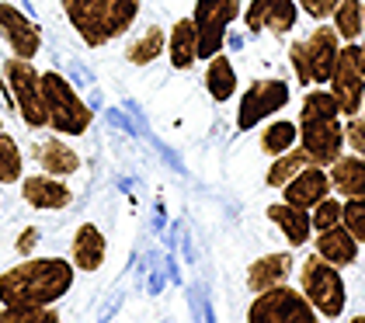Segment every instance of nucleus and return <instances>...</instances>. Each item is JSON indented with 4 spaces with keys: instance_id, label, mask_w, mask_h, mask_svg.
<instances>
[{
    "instance_id": "f3484780",
    "label": "nucleus",
    "mask_w": 365,
    "mask_h": 323,
    "mask_svg": "<svg viewBox=\"0 0 365 323\" xmlns=\"http://www.w3.org/2000/svg\"><path fill=\"white\" fill-rule=\"evenodd\" d=\"M105 257H108V240H105V233H101L94 222H81L77 233H73V247H70L73 268L91 275V271H98L105 265Z\"/></svg>"
},
{
    "instance_id": "0eeeda50",
    "label": "nucleus",
    "mask_w": 365,
    "mask_h": 323,
    "mask_svg": "<svg viewBox=\"0 0 365 323\" xmlns=\"http://www.w3.org/2000/svg\"><path fill=\"white\" fill-rule=\"evenodd\" d=\"M240 0H195L192 11V25H195V42H198V59H212L223 53L226 31L240 18Z\"/></svg>"
},
{
    "instance_id": "c85d7f7f",
    "label": "nucleus",
    "mask_w": 365,
    "mask_h": 323,
    "mask_svg": "<svg viewBox=\"0 0 365 323\" xmlns=\"http://www.w3.org/2000/svg\"><path fill=\"white\" fill-rule=\"evenodd\" d=\"M25 178V157L14 135L0 129V185H18Z\"/></svg>"
},
{
    "instance_id": "f8f14e48",
    "label": "nucleus",
    "mask_w": 365,
    "mask_h": 323,
    "mask_svg": "<svg viewBox=\"0 0 365 323\" xmlns=\"http://www.w3.org/2000/svg\"><path fill=\"white\" fill-rule=\"evenodd\" d=\"M0 39L18 59H35L42 49V28L25 11H18L14 4H4V0H0Z\"/></svg>"
},
{
    "instance_id": "c756f323",
    "label": "nucleus",
    "mask_w": 365,
    "mask_h": 323,
    "mask_svg": "<svg viewBox=\"0 0 365 323\" xmlns=\"http://www.w3.org/2000/svg\"><path fill=\"white\" fill-rule=\"evenodd\" d=\"M56 306H0V323H56Z\"/></svg>"
},
{
    "instance_id": "72a5a7b5",
    "label": "nucleus",
    "mask_w": 365,
    "mask_h": 323,
    "mask_svg": "<svg viewBox=\"0 0 365 323\" xmlns=\"http://www.w3.org/2000/svg\"><path fill=\"white\" fill-rule=\"evenodd\" d=\"M289 63H292L296 81L303 83V87H313V73H309V59H307V49H303V39L289 46Z\"/></svg>"
},
{
    "instance_id": "473e14b6",
    "label": "nucleus",
    "mask_w": 365,
    "mask_h": 323,
    "mask_svg": "<svg viewBox=\"0 0 365 323\" xmlns=\"http://www.w3.org/2000/svg\"><path fill=\"white\" fill-rule=\"evenodd\" d=\"M344 146H351V153L365 157V115H348L344 118Z\"/></svg>"
},
{
    "instance_id": "4be33fe9",
    "label": "nucleus",
    "mask_w": 365,
    "mask_h": 323,
    "mask_svg": "<svg viewBox=\"0 0 365 323\" xmlns=\"http://www.w3.org/2000/svg\"><path fill=\"white\" fill-rule=\"evenodd\" d=\"M168 59L174 70H188L198 63V42H195V25L192 18L174 21L168 31Z\"/></svg>"
},
{
    "instance_id": "9d476101",
    "label": "nucleus",
    "mask_w": 365,
    "mask_h": 323,
    "mask_svg": "<svg viewBox=\"0 0 365 323\" xmlns=\"http://www.w3.org/2000/svg\"><path fill=\"white\" fill-rule=\"evenodd\" d=\"M299 125V146L309 153V163L331 167L344 153V122L324 118V122H296Z\"/></svg>"
},
{
    "instance_id": "aec40b11",
    "label": "nucleus",
    "mask_w": 365,
    "mask_h": 323,
    "mask_svg": "<svg viewBox=\"0 0 365 323\" xmlns=\"http://www.w3.org/2000/svg\"><path fill=\"white\" fill-rule=\"evenodd\" d=\"M35 160L46 174H56V178H70L81 170V153L73 146L63 143V135H49L35 146Z\"/></svg>"
},
{
    "instance_id": "f704fd0d",
    "label": "nucleus",
    "mask_w": 365,
    "mask_h": 323,
    "mask_svg": "<svg viewBox=\"0 0 365 323\" xmlns=\"http://www.w3.org/2000/svg\"><path fill=\"white\" fill-rule=\"evenodd\" d=\"M296 4H299V11H307L313 21H324V18L334 14V7L341 0H296Z\"/></svg>"
},
{
    "instance_id": "393cba45",
    "label": "nucleus",
    "mask_w": 365,
    "mask_h": 323,
    "mask_svg": "<svg viewBox=\"0 0 365 323\" xmlns=\"http://www.w3.org/2000/svg\"><path fill=\"white\" fill-rule=\"evenodd\" d=\"M299 143V125L289 122V118H272L264 129H261V150L268 157H279L285 150H292Z\"/></svg>"
},
{
    "instance_id": "58836bf2",
    "label": "nucleus",
    "mask_w": 365,
    "mask_h": 323,
    "mask_svg": "<svg viewBox=\"0 0 365 323\" xmlns=\"http://www.w3.org/2000/svg\"><path fill=\"white\" fill-rule=\"evenodd\" d=\"M0 129H4V118H0Z\"/></svg>"
},
{
    "instance_id": "6ab92c4d",
    "label": "nucleus",
    "mask_w": 365,
    "mask_h": 323,
    "mask_svg": "<svg viewBox=\"0 0 365 323\" xmlns=\"http://www.w3.org/2000/svg\"><path fill=\"white\" fill-rule=\"evenodd\" d=\"M264 215L285 233L289 247H303L313 237V222H309V209H299V205H289V202H272Z\"/></svg>"
},
{
    "instance_id": "f257e3e1",
    "label": "nucleus",
    "mask_w": 365,
    "mask_h": 323,
    "mask_svg": "<svg viewBox=\"0 0 365 323\" xmlns=\"http://www.w3.org/2000/svg\"><path fill=\"white\" fill-rule=\"evenodd\" d=\"M73 278L77 268L66 257H25L0 275V306H56Z\"/></svg>"
},
{
    "instance_id": "2eb2a0df",
    "label": "nucleus",
    "mask_w": 365,
    "mask_h": 323,
    "mask_svg": "<svg viewBox=\"0 0 365 323\" xmlns=\"http://www.w3.org/2000/svg\"><path fill=\"white\" fill-rule=\"evenodd\" d=\"M331 174H327V167H317V163H307L292 181H285L282 185V202H289V205H299V209H313L320 198H327L331 195Z\"/></svg>"
},
{
    "instance_id": "dca6fc26",
    "label": "nucleus",
    "mask_w": 365,
    "mask_h": 323,
    "mask_svg": "<svg viewBox=\"0 0 365 323\" xmlns=\"http://www.w3.org/2000/svg\"><path fill=\"white\" fill-rule=\"evenodd\" d=\"M359 247L362 243L348 233L344 222H337L331 230H320L317 240H313V254H320L324 261H331L334 268H351L359 261Z\"/></svg>"
},
{
    "instance_id": "c9c22d12",
    "label": "nucleus",
    "mask_w": 365,
    "mask_h": 323,
    "mask_svg": "<svg viewBox=\"0 0 365 323\" xmlns=\"http://www.w3.org/2000/svg\"><path fill=\"white\" fill-rule=\"evenodd\" d=\"M35 243H38V230H35V226H25L14 247H18V254H21V257H29L31 250H35Z\"/></svg>"
},
{
    "instance_id": "6e6552de",
    "label": "nucleus",
    "mask_w": 365,
    "mask_h": 323,
    "mask_svg": "<svg viewBox=\"0 0 365 323\" xmlns=\"http://www.w3.org/2000/svg\"><path fill=\"white\" fill-rule=\"evenodd\" d=\"M285 105H289V81H279V77L254 81L251 87L244 91L240 108H237V129H240V133L257 129L261 122L275 118Z\"/></svg>"
},
{
    "instance_id": "4468645a",
    "label": "nucleus",
    "mask_w": 365,
    "mask_h": 323,
    "mask_svg": "<svg viewBox=\"0 0 365 323\" xmlns=\"http://www.w3.org/2000/svg\"><path fill=\"white\" fill-rule=\"evenodd\" d=\"M21 198H25V205L38 209V212H59V209H66L73 202V191H70V185L63 178L42 170V174L21 178Z\"/></svg>"
},
{
    "instance_id": "39448f33",
    "label": "nucleus",
    "mask_w": 365,
    "mask_h": 323,
    "mask_svg": "<svg viewBox=\"0 0 365 323\" xmlns=\"http://www.w3.org/2000/svg\"><path fill=\"white\" fill-rule=\"evenodd\" d=\"M4 81L11 87V101L18 108L21 122H25L29 129H49L46 98H42V70H35L31 59L7 56V59H4Z\"/></svg>"
},
{
    "instance_id": "cd10ccee",
    "label": "nucleus",
    "mask_w": 365,
    "mask_h": 323,
    "mask_svg": "<svg viewBox=\"0 0 365 323\" xmlns=\"http://www.w3.org/2000/svg\"><path fill=\"white\" fill-rule=\"evenodd\" d=\"M324 118H341V105L331 94V87H313L303 98L299 108V122H324Z\"/></svg>"
},
{
    "instance_id": "f03ea898",
    "label": "nucleus",
    "mask_w": 365,
    "mask_h": 323,
    "mask_svg": "<svg viewBox=\"0 0 365 323\" xmlns=\"http://www.w3.org/2000/svg\"><path fill=\"white\" fill-rule=\"evenodd\" d=\"M70 28L91 49L122 39L140 18L143 0H59Z\"/></svg>"
},
{
    "instance_id": "423d86ee",
    "label": "nucleus",
    "mask_w": 365,
    "mask_h": 323,
    "mask_svg": "<svg viewBox=\"0 0 365 323\" xmlns=\"http://www.w3.org/2000/svg\"><path fill=\"white\" fill-rule=\"evenodd\" d=\"M320 313L303 296V289H292L289 282L272 285L264 292H254L247 306V323H317Z\"/></svg>"
},
{
    "instance_id": "ddd939ff",
    "label": "nucleus",
    "mask_w": 365,
    "mask_h": 323,
    "mask_svg": "<svg viewBox=\"0 0 365 323\" xmlns=\"http://www.w3.org/2000/svg\"><path fill=\"white\" fill-rule=\"evenodd\" d=\"M303 49L309 59V73H313V87H324L334 73L337 53H341V35L334 25H317L309 31V39H303Z\"/></svg>"
},
{
    "instance_id": "7ed1b4c3",
    "label": "nucleus",
    "mask_w": 365,
    "mask_h": 323,
    "mask_svg": "<svg viewBox=\"0 0 365 323\" xmlns=\"http://www.w3.org/2000/svg\"><path fill=\"white\" fill-rule=\"evenodd\" d=\"M42 98H46V115L49 129L56 135H84L94 122V111L84 98L73 91V83L56 70L42 73Z\"/></svg>"
},
{
    "instance_id": "b1692460",
    "label": "nucleus",
    "mask_w": 365,
    "mask_h": 323,
    "mask_svg": "<svg viewBox=\"0 0 365 323\" xmlns=\"http://www.w3.org/2000/svg\"><path fill=\"white\" fill-rule=\"evenodd\" d=\"M209 66H205V91L212 94V101H230L233 94H237V70H233V63H230V56L216 53L212 59H205Z\"/></svg>"
},
{
    "instance_id": "7c9ffc66",
    "label": "nucleus",
    "mask_w": 365,
    "mask_h": 323,
    "mask_svg": "<svg viewBox=\"0 0 365 323\" xmlns=\"http://www.w3.org/2000/svg\"><path fill=\"white\" fill-rule=\"evenodd\" d=\"M341 195H327V198H320L313 209H309V222H313V233H320V230H331L341 222Z\"/></svg>"
},
{
    "instance_id": "a878e982",
    "label": "nucleus",
    "mask_w": 365,
    "mask_h": 323,
    "mask_svg": "<svg viewBox=\"0 0 365 323\" xmlns=\"http://www.w3.org/2000/svg\"><path fill=\"white\" fill-rule=\"evenodd\" d=\"M309 163V153L296 143L292 150H285V153H279L275 160H272V167H268V174H264V181H268V188H282L285 181H292L303 167Z\"/></svg>"
},
{
    "instance_id": "5701e85b",
    "label": "nucleus",
    "mask_w": 365,
    "mask_h": 323,
    "mask_svg": "<svg viewBox=\"0 0 365 323\" xmlns=\"http://www.w3.org/2000/svg\"><path fill=\"white\" fill-rule=\"evenodd\" d=\"M164 53H168V31L160 25H150L143 35H136V39L125 46V59H129L133 66H150V63H157Z\"/></svg>"
},
{
    "instance_id": "bb28decb",
    "label": "nucleus",
    "mask_w": 365,
    "mask_h": 323,
    "mask_svg": "<svg viewBox=\"0 0 365 323\" xmlns=\"http://www.w3.org/2000/svg\"><path fill=\"white\" fill-rule=\"evenodd\" d=\"M334 31L341 35V42H359L365 31V18H362V0H341L331 14Z\"/></svg>"
},
{
    "instance_id": "20e7f679",
    "label": "nucleus",
    "mask_w": 365,
    "mask_h": 323,
    "mask_svg": "<svg viewBox=\"0 0 365 323\" xmlns=\"http://www.w3.org/2000/svg\"><path fill=\"white\" fill-rule=\"evenodd\" d=\"M299 289L324 320H341V313L348 306V285L341 278V268L324 261L320 254H309L299 265Z\"/></svg>"
},
{
    "instance_id": "e433bc0d",
    "label": "nucleus",
    "mask_w": 365,
    "mask_h": 323,
    "mask_svg": "<svg viewBox=\"0 0 365 323\" xmlns=\"http://www.w3.org/2000/svg\"><path fill=\"white\" fill-rule=\"evenodd\" d=\"M359 66H362V73H365V42L359 46Z\"/></svg>"
},
{
    "instance_id": "1a4fd4ad",
    "label": "nucleus",
    "mask_w": 365,
    "mask_h": 323,
    "mask_svg": "<svg viewBox=\"0 0 365 323\" xmlns=\"http://www.w3.org/2000/svg\"><path fill=\"white\" fill-rule=\"evenodd\" d=\"M331 94L341 105V115H359L365 105V73L359 66V42H341V53H337L334 73H331Z\"/></svg>"
},
{
    "instance_id": "412c9836",
    "label": "nucleus",
    "mask_w": 365,
    "mask_h": 323,
    "mask_svg": "<svg viewBox=\"0 0 365 323\" xmlns=\"http://www.w3.org/2000/svg\"><path fill=\"white\" fill-rule=\"evenodd\" d=\"M327 174H331V188L341 198H359V195H365V157L362 153H351V157L341 153L327 167Z\"/></svg>"
},
{
    "instance_id": "a211bd4d",
    "label": "nucleus",
    "mask_w": 365,
    "mask_h": 323,
    "mask_svg": "<svg viewBox=\"0 0 365 323\" xmlns=\"http://www.w3.org/2000/svg\"><path fill=\"white\" fill-rule=\"evenodd\" d=\"M292 271H296V261H292L289 250L264 254V257H257L251 268H247V289H251V292H264V289H272V285L289 282Z\"/></svg>"
},
{
    "instance_id": "4c0bfd02",
    "label": "nucleus",
    "mask_w": 365,
    "mask_h": 323,
    "mask_svg": "<svg viewBox=\"0 0 365 323\" xmlns=\"http://www.w3.org/2000/svg\"><path fill=\"white\" fill-rule=\"evenodd\" d=\"M362 18H365V0H362Z\"/></svg>"
},
{
    "instance_id": "2f4dec72",
    "label": "nucleus",
    "mask_w": 365,
    "mask_h": 323,
    "mask_svg": "<svg viewBox=\"0 0 365 323\" xmlns=\"http://www.w3.org/2000/svg\"><path fill=\"white\" fill-rule=\"evenodd\" d=\"M341 222L348 226V233H351L355 240L365 243V195L341 202Z\"/></svg>"
},
{
    "instance_id": "ea45409f",
    "label": "nucleus",
    "mask_w": 365,
    "mask_h": 323,
    "mask_svg": "<svg viewBox=\"0 0 365 323\" xmlns=\"http://www.w3.org/2000/svg\"><path fill=\"white\" fill-rule=\"evenodd\" d=\"M362 115H365V105H362Z\"/></svg>"
},
{
    "instance_id": "9b49d317",
    "label": "nucleus",
    "mask_w": 365,
    "mask_h": 323,
    "mask_svg": "<svg viewBox=\"0 0 365 323\" xmlns=\"http://www.w3.org/2000/svg\"><path fill=\"white\" fill-rule=\"evenodd\" d=\"M247 31H272L275 39H285L296 21H299V4L296 0H251L244 11H240Z\"/></svg>"
}]
</instances>
